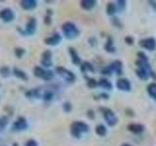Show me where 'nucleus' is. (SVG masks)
I'll return each mask as SVG.
<instances>
[{
  "label": "nucleus",
  "mask_w": 156,
  "mask_h": 146,
  "mask_svg": "<svg viewBox=\"0 0 156 146\" xmlns=\"http://www.w3.org/2000/svg\"><path fill=\"white\" fill-rule=\"evenodd\" d=\"M136 74L140 80L145 81L149 77H152L153 79H156L155 72L151 69V66L148 62V57L144 52H140L138 54V60L136 61Z\"/></svg>",
  "instance_id": "f257e3e1"
},
{
  "label": "nucleus",
  "mask_w": 156,
  "mask_h": 146,
  "mask_svg": "<svg viewBox=\"0 0 156 146\" xmlns=\"http://www.w3.org/2000/svg\"><path fill=\"white\" fill-rule=\"evenodd\" d=\"M62 30L66 39H75L80 34V30L73 23L66 22L62 26Z\"/></svg>",
  "instance_id": "f03ea898"
},
{
  "label": "nucleus",
  "mask_w": 156,
  "mask_h": 146,
  "mask_svg": "<svg viewBox=\"0 0 156 146\" xmlns=\"http://www.w3.org/2000/svg\"><path fill=\"white\" fill-rule=\"evenodd\" d=\"M88 131H89V126L84 122L76 121L73 122L70 126V134L76 138H80L82 134L88 133Z\"/></svg>",
  "instance_id": "7ed1b4c3"
},
{
  "label": "nucleus",
  "mask_w": 156,
  "mask_h": 146,
  "mask_svg": "<svg viewBox=\"0 0 156 146\" xmlns=\"http://www.w3.org/2000/svg\"><path fill=\"white\" fill-rule=\"evenodd\" d=\"M100 110L101 111L102 116H104L106 124L109 127H114L117 123H118V118H117V116L111 109L105 108V107H101Z\"/></svg>",
  "instance_id": "20e7f679"
},
{
  "label": "nucleus",
  "mask_w": 156,
  "mask_h": 146,
  "mask_svg": "<svg viewBox=\"0 0 156 146\" xmlns=\"http://www.w3.org/2000/svg\"><path fill=\"white\" fill-rule=\"evenodd\" d=\"M33 73L34 76L37 78H40V79H43L45 81H50L54 78V72L51 70H47L44 69L41 66H35L33 69Z\"/></svg>",
  "instance_id": "39448f33"
},
{
  "label": "nucleus",
  "mask_w": 156,
  "mask_h": 146,
  "mask_svg": "<svg viewBox=\"0 0 156 146\" xmlns=\"http://www.w3.org/2000/svg\"><path fill=\"white\" fill-rule=\"evenodd\" d=\"M56 71L58 75H60L62 79H65L66 82L68 83H73L76 80V76L73 72H71L70 70L66 69V68L62 67V66H58L56 68Z\"/></svg>",
  "instance_id": "423d86ee"
},
{
  "label": "nucleus",
  "mask_w": 156,
  "mask_h": 146,
  "mask_svg": "<svg viewBox=\"0 0 156 146\" xmlns=\"http://www.w3.org/2000/svg\"><path fill=\"white\" fill-rule=\"evenodd\" d=\"M139 45L143 49H145V50L150 51V52H153L156 50V40L153 37L141 39L139 42Z\"/></svg>",
  "instance_id": "0eeeda50"
},
{
  "label": "nucleus",
  "mask_w": 156,
  "mask_h": 146,
  "mask_svg": "<svg viewBox=\"0 0 156 146\" xmlns=\"http://www.w3.org/2000/svg\"><path fill=\"white\" fill-rule=\"evenodd\" d=\"M36 26H37L36 19L30 18L28 19V22L26 26V29H24V30H22L21 28H19V31L21 32L23 35H32L36 30Z\"/></svg>",
  "instance_id": "6e6552de"
},
{
  "label": "nucleus",
  "mask_w": 156,
  "mask_h": 146,
  "mask_svg": "<svg viewBox=\"0 0 156 146\" xmlns=\"http://www.w3.org/2000/svg\"><path fill=\"white\" fill-rule=\"evenodd\" d=\"M27 122L26 120V118L23 117H19V118L14 122L13 126H12V130L14 131H21V130H24L27 129Z\"/></svg>",
  "instance_id": "1a4fd4ad"
},
{
  "label": "nucleus",
  "mask_w": 156,
  "mask_h": 146,
  "mask_svg": "<svg viewBox=\"0 0 156 146\" xmlns=\"http://www.w3.org/2000/svg\"><path fill=\"white\" fill-rule=\"evenodd\" d=\"M15 18V15L12 9L10 8H4L0 11V19L5 23H10L12 22Z\"/></svg>",
  "instance_id": "9d476101"
},
{
  "label": "nucleus",
  "mask_w": 156,
  "mask_h": 146,
  "mask_svg": "<svg viewBox=\"0 0 156 146\" xmlns=\"http://www.w3.org/2000/svg\"><path fill=\"white\" fill-rule=\"evenodd\" d=\"M116 87L117 89L123 92H129L132 89V85L128 79L126 78H120L116 81Z\"/></svg>",
  "instance_id": "9b49d317"
},
{
  "label": "nucleus",
  "mask_w": 156,
  "mask_h": 146,
  "mask_svg": "<svg viewBox=\"0 0 156 146\" xmlns=\"http://www.w3.org/2000/svg\"><path fill=\"white\" fill-rule=\"evenodd\" d=\"M41 64L44 67H50L53 64L52 61V53L50 50L44 51V53L41 56Z\"/></svg>",
  "instance_id": "f8f14e48"
},
{
  "label": "nucleus",
  "mask_w": 156,
  "mask_h": 146,
  "mask_svg": "<svg viewBox=\"0 0 156 146\" xmlns=\"http://www.w3.org/2000/svg\"><path fill=\"white\" fill-rule=\"evenodd\" d=\"M62 41V35L60 33H54L53 35H51L50 37H47L44 42L47 45H50V46H56L58 44H60Z\"/></svg>",
  "instance_id": "ddd939ff"
},
{
  "label": "nucleus",
  "mask_w": 156,
  "mask_h": 146,
  "mask_svg": "<svg viewBox=\"0 0 156 146\" xmlns=\"http://www.w3.org/2000/svg\"><path fill=\"white\" fill-rule=\"evenodd\" d=\"M109 67L112 72H115L117 75L123 74V63L120 61H115L109 64Z\"/></svg>",
  "instance_id": "4468645a"
},
{
  "label": "nucleus",
  "mask_w": 156,
  "mask_h": 146,
  "mask_svg": "<svg viewBox=\"0 0 156 146\" xmlns=\"http://www.w3.org/2000/svg\"><path fill=\"white\" fill-rule=\"evenodd\" d=\"M128 130H130L131 133L136 134H140L141 133H144V127L141 125V124H135V123H132L130 125H128L127 127Z\"/></svg>",
  "instance_id": "2eb2a0df"
},
{
  "label": "nucleus",
  "mask_w": 156,
  "mask_h": 146,
  "mask_svg": "<svg viewBox=\"0 0 156 146\" xmlns=\"http://www.w3.org/2000/svg\"><path fill=\"white\" fill-rule=\"evenodd\" d=\"M68 53H69V55H70L72 63H74L75 65H81V63H82L81 62V58H80L79 56H78V54H77L75 49L69 47V48H68Z\"/></svg>",
  "instance_id": "dca6fc26"
},
{
  "label": "nucleus",
  "mask_w": 156,
  "mask_h": 146,
  "mask_svg": "<svg viewBox=\"0 0 156 146\" xmlns=\"http://www.w3.org/2000/svg\"><path fill=\"white\" fill-rule=\"evenodd\" d=\"M21 6L23 9L29 11L37 7V1L36 0H23V1H21Z\"/></svg>",
  "instance_id": "f3484780"
},
{
  "label": "nucleus",
  "mask_w": 156,
  "mask_h": 146,
  "mask_svg": "<svg viewBox=\"0 0 156 146\" xmlns=\"http://www.w3.org/2000/svg\"><path fill=\"white\" fill-rule=\"evenodd\" d=\"M97 5V1L95 0H81L80 6L82 9L86 10V11H90Z\"/></svg>",
  "instance_id": "a211bd4d"
},
{
  "label": "nucleus",
  "mask_w": 156,
  "mask_h": 146,
  "mask_svg": "<svg viewBox=\"0 0 156 146\" xmlns=\"http://www.w3.org/2000/svg\"><path fill=\"white\" fill-rule=\"evenodd\" d=\"M98 86H100L101 89L107 90V91H109V90L112 89L111 82L109 80H107L106 78H101V79L99 80V82H98Z\"/></svg>",
  "instance_id": "6ab92c4d"
},
{
  "label": "nucleus",
  "mask_w": 156,
  "mask_h": 146,
  "mask_svg": "<svg viewBox=\"0 0 156 146\" xmlns=\"http://www.w3.org/2000/svg\"><path fill=\"white\" fill-rule=\"evenodd\" d=\"M80 69H81V71L83 73H85V72H94L95 71V67H94V65H93L91 62L84 61V62L81 63Z\"/></svg>",
  "instance_id": "aec40b11"
},
{
  "label": "nucleus",
  "mask_w": 156,
  "mask_h": 146,
  "mask_svg": "<svg viewBox=\"0 0 156 146\" xmlns=\"http://www.w3.org/2000/svg\"><path fill=\"white\" fill-rule=\"evenodd\" d=\"M105 49L107 53H115L116 49H115L114 44H113V39H112L111 37H107L105 45Z\"/></svg>",
  "instance_id": "412c9836"
},
{
  "label": "nucleus",
  "mask_w": 156,
  "mask_h": 146,
  "mask_svg": "<svg viewBox=\"0 0 156 146\" xmlns=\"http://www.w3.org/2000/svg\"><path fill=\"white\" fill-rule=\"evenodd\" d=\"M13 73H14V75L20 78V79H22V80H24V81H27L28 79V77H27V74L24 71H23L22 69H20V68H17V67H15L14 69H13Z\"/></svg>",
  "instance_id": "4be33fe9"
},
{
  "label": "nucleus",
  "mask_w": 156,
  "mask_h": 146,
  "mask_svg": "<svg viewBox=\"0 0 156 146\" xmlns=\"http://www.w3.org/2000/svg\"><path fill=\"white\" fill-rule=\"evenodd\" d=\"M146 90H147V94L150 96V97L156 100V83H150Z\"/></svg>",
  "instance_id": "5701e85b"
},
{
  "label": "nucleus",
  "mask_w": 156,
  "mask_h": 146,
  "mask_svg": "<svg viewBox=\"0 0 156 146\" xmlns=\"http://www.w3.org/2000/svg\"><path fill=\"white\" fill-rule=\"evenodd\" d=\"M117 12V7H116V4L114 3H108L106 6V14L108 16H113V15Z\"/></svg>",
  "instance_id": "b1692460"
},
{
  "label": "nucleus",
  "mask_w": 156,
  "mask_h": 146,
  "mask_svg": "<svg viewBox=\"0 0 156 146\" xmlns=\"http://www.w3.org/2000/svg\"><path fill=\"white\" fill-rule=\"evenodd\" d=\"M96 134L99 136H105L107 133V130L105 128V126L104 125H99L96 127Z\"/></svg>",
  "instance_id": "393cba45"
},
{
  "label": "nucleus",
  "mask_w": 156,
  "mask_h": 146,
  "mask_svg": "<svg viewBox=\"0 0 156 146\" xmlns=\"http://www.w3.org/2000/svg\"><path fill=\"white\" fill-rule=\"evenodd\" d=\"M8 121H9V119L7 116H2L1 118H0V131H2L5 128H6Z\"/></svg>",
  "instance_id": "a878e982"
},
{
  "label": "nucleus",
  "mask_w": 156,
  "mask_h": 146,
  "mask_svg": "<svg viewBox=\"0 0 156 146\" xmlns=\"http://www.w3.org/2000/svg\"><path fill=\"white\" fill-rule=\"evenodd\" d=\"M87 86L93 89V88H96L98 86V81L94 78H91V77H88L87 78Z\"/></svg>",
  "instance_id": "bb28decb"
},
{
  "label": "nucleus",
  "mask_w": 156,
  "mask_h": 146,
  "mask_svg": "<svg viewBox=\"0 0 156 146\" xmlns=\"http://www.w3.org/2000/svg\"><path fill=\"white\" fill-rule=\"evenodd\" d=\"M0 75L4 78L8 77L10 75V68L8 66H2L0 68Z\"/></svg>",
  "instance_id": "cd10ccee"
},
{
  "label": "nucleus",
  "mask_w": 156,
  "mask_h": 146,
  "mask_svg": "<svg viewBox=\"0 0 156 146\" xmlns=\"http://www.w3.org/2000/svg\"><path fill=\"white\" fill-rule=\"evenodd\" d=\"M116 7L118 11H124L126 7V1L125 0H118L116 2Z\"/></svg>",
  "instance_id": "c85d7f7f"
},
{
  "label": "nucleus",
  "mask_w": 156,
  "mask_h": 146,
  "mask_svg": "<svg viewBox=\"0 0 156 146\" xmlns=\"http://www.w3.org/2000/svg\"><path fill=\"white\" fill-rule=\"evenodd\" d=\"M53 96H54V92L52 91H46L45 92H44V95L42 96V97L44 99V100H51L53 99Z\"/></svg>",
  "instance_id": "c756f323"
},
{
  "label": "nucleus",
  "mask_w": 156,
  "mask_h": 146,
  "mask_svg": "<svg viewBox=\"0 0 156 146\" xmlns=\"http://www.w3.org/2000/svg\"><path fill=\"white\" fill-rule=\"evenodd\" d=\"M24 53H26V50L23 48H16L15 49V55H16V57L18 58H21L24 55Z\"/></svg>",
  "instance_id": "7c9ffc66"
},
{
  "label": "nucleus",
  "mask_w": 156,
  "mask_h": 146,
  "mask_svg": "<svg viewBox=\"0 0 156 146\" xmlns=\"http://www.w3.org/2000/svg\"><path fill=\"white\" fill-rule=\"evenodd\" d=\"M112 22V24H113L114 26H116L117 28H122L123 27V23L120 22V19L118 18H113L111 19Z\"/></svg>",
  "instance_id": "2f4dec72"
},
{
  "label": "nucleus",
  "mask_w": 156,
  "mask_h": 146,
  "mask_svg": "<svg viewBox=\"0 0 156 146\" xmlns=\"http://www.w3.org/2000/svg\"><path fill=\"white\" fill-rule=\"evenodd\" d=\"M111 73H112V71H111V69H110L109 65H107V66H105V68H102V69H101V74H105V75H111Z\"/></svg>",
  "instance_id": "473e14b6"
},
{
  "label": "nucleus",
  "mask_w": 156,
  "mask_h": 146,
  "mask_svg": "<svg viewBox=\"0 0 156 146\" xmlns=\"http://www.w3.org/2000/svg\"><path fill=\"white\" fill-rule=\"evenodd\" d=\"M62 108L66 112H70V110L72 109V105L69 103V102H65L62 105Z\"/></svg>",
  "instance_id": "72a5a7b5"
},
{
  "label": "nucleus",
  "mask_w": 156,
  "mask_h": 146,
  "mask_svg": "<svg viewBox=\"0 0 156 146\" xmlns=\"http://www.w3.org/2000/svg\"><path fill=\"white\" fill-rule=\"evenodd\" d=\"M44 23H45V24H47V26L51 24L52 23V18H51V16H49V15H46L45 18H44Z\"/></svg>",
  "instance_id": "f704fd0d"
},
{
  "label": "nucleus",
  "mask_w": 156,
  "mask_h": 146,
  "mask_svg": "<svg viewBox=\"0 0 156 146\" xmlns=\"http://www.w3.org/2000/svg\"><path fill=\"white\" fill-rule=\"evenodd\" d=\"M26 146H38V144L34 139H29L26 143Z\"/></svg>",
  "instance_id": "c9c22d12"
},
{
  "label": "nucleus",
  "mask_w": 156,
  "mask_h": 146,
  "mask_svg": "<svg viewBox=\"0 0 156 146\" xmlns=\"http://www.w3.org/2000/svg\"><path fill=\"white\" fill-rule=\"evenodd\" d=\"M125 42L128 44V45H133L134 43V38L131 37V36H127L125 37Z\"/></svg>",
  "instance_id": "e433bc0d"
},
{
  "label": "nucleus",
  "mask_w": 156,
  "mask_h": 146,
  "mask_svg": "<svg viewBox=\"0 0 156 146\" xmlns=\"http://www.w3.org/2000/svg\"><path fill=\"white\" fill-rule=\"evenodd\" d=\"M89 42H90V44L92 46H95V45H97V39L95 38V37H92V38H90L89 39Z\"/></svg>",
  "instance_id": "4c0bfd02"
},
{
  "label": "nucleus",
  "mask_w": 156,
  "mask_h": 146,
  "mask_svg": "<svg viewBox=\"0 0 156 146\" xmlns=\"http://www.w3.org/2000/svg\"><path fill=\"white\" fill-rule=\"evenodd\" d=\"M87 116L90 117L91 119H93V118H94V111H93V110H89V111L87 112Z\"/></svg>",
  "instance_id": "58836bf2"
},
{
  "label": "nucleus",
  "mask_w": 156,
  "mask_h": 146,
  "mask_svg": "<svg viewBox=\"0 0 156 146\" xmlns=\"http://www.w3.org/2000/svg\"><path fill=\"white\" fill-rule=\"evenodd\" d=\"M101 96H102L101 99H108V96L106 94H101Z\"/></svg>",
  "instance_id": "ea45409f"
},
{
  "label": "nucleus",
  "mask_w": 156,
  "mask_h": 146,
  "mask_svg": "<svg viewBox=\"0 0 156 146\" xmlns=\"http://www.w3.org/2000/svg\"><path fill=\"white\" fill-rule=\"evenodd\" d=\"M149 4H151V5H152V6L156 9V3H155L154 1H149Z\"/></svg>",
  "instance_id": "a19ab883"
},
{
  "label": "nucleus",
  "mask_w": 156,
  "mask_h": 146,
  "mask_svg": "<svg viewBox=\"0 0 156 146\" xmlns=\"http://www.w3.org/2000/svg\"><path fill=\"white\" fill-rule=\"evenodd\" d=\"M122 146H132V145H130V144H123Z\"/></svg>",
  "instance_id": "79ce46f5"
},
{
  "label": "nucleus",
  "mask_w": 156,
  "mask_h": 146,
  "mask_svg": "<svg viewBox=\"0 0 156 146\" xmlns=\"http://www.w3.org/2000/svg\"><path fill=\"white\" fill-rule=\"evenodd\" d=\"M13 146H19V145H18V144H17V143H15V144H14V145H13Z\"/></svg>",
  "instance_id": "37998d69"
}]
</instances>
